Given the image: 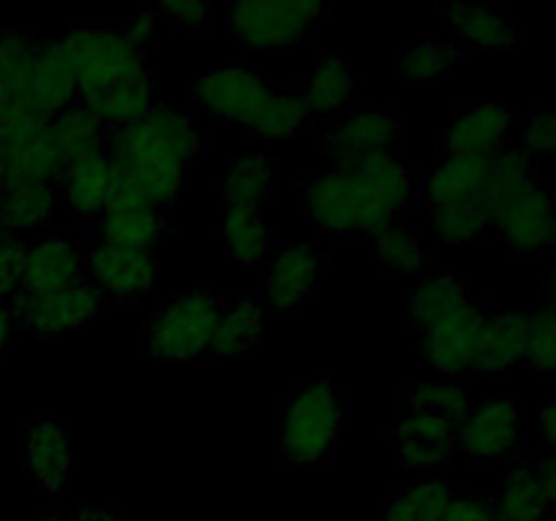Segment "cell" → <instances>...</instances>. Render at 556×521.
Masks as SVG:
<instances>
[{
	"mask_svg": "<svg viewBox=\"0 0 556 521\" xmlns=\"http://www.w3.org/2000/svg\"><path fill=\"white\" fill-rule=\"evenodd\" d=\"M413 190V174L394 152L337 166L304 190V209L331 233H375L391 226Z\"/></svg>",
	"mask_w": 556,
	"mask_h": 521,
	"instance_id": "6da1fadb",
	"label": "cell"
},
{
	"mask_svg": "<svg viewBox=\"0 0 556 521\" xmlns=\"http://www.w3.org/2000/svg\"><path fill=\"white\" fill-rule=\"evenodd\" d=\"M199 152V130L188 114L152 106L144 117L114 130L109 157L144 193L152 209H166L182 195L188 163Z\"/></svg>",
	"mask_w": 556,
	"mask_h": 521,
	"instance_id": "7a4b0ae2",
	"label": "cell"
},
{
	"mask_svg": "<svg viewBox=\"0 0 556 521\" xmlns=\"http://www.w3.org/2000/svg\"><path fill=\"white\" fill-rule=\"evenodd\" d=\"M342 402L329 380L304 385L282 412L280 445L293 465H318L342 432Z\"/></svg>",
	"mask_w": 556,
	"mask_h": 521,
	"instance_id": "3957f363",
	"label": "cell"
},
{
	"mask_svg": "<svg viewBox=\"0 0 556 521\" xmlns=\"http://www.w3.org/2000/svg\"><path fill=\"white\" fill-rule=\"evenodd\" d=\"M76 74V96L90 103L101 92L147 74L144 54L130 47L123 30L112 27H79L63 36Z\"/></svg>",
	"mask_w": 556,
	"mask_h": 521,
	"instance_id": "277c9868",
	"label": "cell"
},
{
	"mask_svg": "<svg viewBox=\"0 0 556 521\" xmlns=\"http://www.w3.org/2000/svg\"><path fill=\"white\" fill-rule=\"evenodd\" d=\"M220 307L215 296L190 293L174 298L150 320L147 351L161 361H190L210 351Z\"/></svg>",
	"mask_w": 556,
	"mask_h": 521,
	"instance_id": "5b68a950",
	"label": "cell"
},
{
	"mask_svg": "<svg viewBox=\"0 0 556 521\" xmlns=\"http://www.w3.org/2000/svg\"><path fill=\"white\" fill-rule=\"evenodd\" d=\"M320 5L309 0H248L228 11V27L233 36L258 52L291 49L307 36L320 16Z\"/></svg>",
	"mask_w": 556,
	"mask_h": 521,
	"instance_id": "8992f818",
	"label": "cell"
},
{
	"mask_svg": "<svg viewBox=\"0 0 556 521\" xmlns=\"http://www.w3.org/2000/svg\"><path fill=\"white\" fill-rule=\"evenodd\" d=\"M103 293L92 282H76L65 291L43 293V296H16L11 304L16 323L41 336L68 334L90 326L103 309Z\"/></svg>",
	"mask_w": 556,
	"mask_h": 521,
	"instance_id": "52a82bcc",
	"label": "cell"
},
{
	"mask_svg": "<svg viewBox=\"0 0 556 521\" xmlns=\"http://www.w3.org/2000/svg\"><path fill=\"white\" fill-rule=\"evenodd\" d=\"M483 313L465 298L448 313L438 315L421 326L424 361L440 374H459L476 367L478 334H481Z\"/></svg>",
	"mask_w": 556,
	"mask_h": 521,
	"instance_id": "ba28073f",
	"label": "cell"
},
{
	"mask_svg": "<svg viewBox=\"0 0 556 521\" xmlns=\"http://www.w3.org/2000/svg\"><path fill=\"white\" fill-rule=\"evenodd\" d=\"M195 96L210 114L220 119H237L250 128L264 103L269 101L271 90L253 71L242 65H226V68L206 71L195 85Z\"/></svg>",
	"mask_w": 556,
	"mask_h": 521,
	"instance_id": "9c48e42d",
	"label": "cell"
},
{
	"mask_svg": "<svg viewBox=\"0 0 556 521\" xmlns=\"http://www.w3.org/2000/svg\"><path fill=\"white\" fill-rule=\"evenodd\" d=\"M521 440V410L508 399H486L456 427V443L476 459H500Z\"/></svg>",
	"mask_w": 556,
	"mask_h": 521,
	"instance_id": "30bf717a",
	"label": "cell"
},
{
	"mask_svg": "<svg viewBox=\"0 0 556 521\" xmlns=\"http://www.w3.org/2000/svg\"><path fill=\"white\" fill-rule=\"evenodd\" d=\"M85 271L103 296L109 293L117 298H139L155 285L157 264L152 253L98 244L85 258Z\"/></svg>",
	"mask_w": 556,
	"mask_h": 521,
	"instance_id": "8fae6325",
	"label": "cell"
},
{
	"mask_svg": "<svg viewBox=\"0 0 556 521\" xmlns=\"http://www.w3.org/2000/svg\"><path fill=\"white\" fill-rule=\"evenodd\" d=\"M85 258L68 237H47L27 247L20 277V296H43L81 282Z\"/></svg>",
	"mask_w": 556,
	"mask_h": 521,
	"instance_id": "7c38bea8",
	"label": "cell"
},
{
	"mask_svg": "<svg viewBox=\"0 0 556 521\" xmlns=\"http://www.w3.org/2000/svg\"><path fill=\"white\" fill-rule=\"evenodd\" d=\"M396 139H400V123L394 114L378 112V109H358L334 125L326 144H329L337 166H353L364 157L391 152Z\"/></svg>",
	"mask_w": 556,
	"mask_h": 521,
	"instance_id": "4fadbf2b",
	"label": "cell"
},
{
	"mask_svg": "<svg viewBox=\"0 0 556 521\" xmlns=\"http://www.w3.org/2000/svg\"><path fill=\"white\" fill-rule=\"evenodd\" d=\"M396 448H400L402 465L410 470H438L448 465L456 445V423L432 412L413 410L396 423L394 429Z\"/></svg>",
	"mask_w": 556,
	"mask_h": 521,
	"instance_id": "5bb4252c",
	"label": "cell"
},
{
	"mask_svg": "<svg viewBox=\"0 0 556 521\" xmlns=\"http://www.w3.org/2000/svg\"><path fill=\"white\" fill-rule=\"evenodd\" d=\"M25 467L41 492H63L71 478L68 429L52 418L33 423L25 432Z\"/></svg>",
	"mask_w": 556,
	"mask_h": 521,
	"instance_id": "9a60e30c",
	"label": "cell"
},
{
	"mask_svg": "<svg viewBox=\"0 0 556 521\" xmlns=\"http://www.w3.org/2000/svg\"><path fill=\"white\" fill-rule=\"evenodd\" d=\"M71 103H76V74L68 47L63 38H58L38 49L30 92H27V109L41 117H54Z\"/></svg>",
	"mask_w": 556,
	"mask_h": 521,
	"instance_id": "2e32d148",
	"label": "cell"
},
{
	"mask_svg": "<svg viewBox=\"0 0 556 521\" xmlns=\"http://www.w3.org/2000/svg\"><path fill=\"white\" fill-rule=\"evenodd\" d=\"M514 125V114L505 106H476L456 114L445 128L448 155L492 157L503 152Z\"/></svg>",
	"mask_w": 556,
	"mask_h": 521,
	"instance_id": "e0dca14e",
	"label": "cell"
},
{
	"mask_svg": "<svg viewBox=\"0 0 556 521\" xmlns=\"http://www.w3.org/2000/svg\"><path fill=\"white\" fill-rule=\"evenodd\" d=\"M60 182H63L65 204L76 215H103L109 193H112L114 182H117V166L109 157V152H92V155L65 163Z\"/></svg>",
	"mask_w": 556,
	"mask_h": 521,
	"instance_id": "ac0fdd59",
	"label": "cell"
},
{
	"mask_svg": "<svg viewBox=\"0 0 556 521\" xmlns=\"http://www.w3.org/2000/svg\"><path fill=\"white\" fill-rule=\"evenodd\" d=\"M320 258L309 244H293L286 247L269 264L264 280L266 302L280 313L299 307L304 298L313 293L315 280H318Z\"/></svg>",
	"mask_w": 556,
	"mask_h": 521,
	"instance_id": "d6986e66",
	"label": "cell"
},
{
	"mask_svg": "<svg viewBox=\"0 0 556 521\" xmlns=\"http://www.w3.org/2000/svg\"><path fill=\"white\" fill-rule=\"evenodd\" d=\"M556 220L554 201L541 188H532L519 201L508 206L497 217V228L503 231L505 242L516 253H541L552 244V231Z\"/></svg>",
	"mask_w": 556,
	"mask_h": 521,
	"instance_id": "ffe728a7",
	"label": "cell"
},
{
	"mask_svg": "<svg viewBox=\"0 0 556 521\" xmlns=\"http://www.w3.org/2000/svg\"><path fill=\"white\" fill-rule=\"evenodd\" d=\"M489 157L448 155L424 185V201L429 209L451 204H476L481 201L483 182H486ZM481 209V206H478ZM486 217V215H483Z\"/></svg>",
	"mask_w": 556,
	"mask_h": 521,
	"instance_id": "44dd1931",
	"label": "cell"
},
{
	"mask_svg": "<svg viewBox=\"0 0 556 521\" xmlns=\"http://www.w3.org/2000/svg\"><path fill=\"white\" fill-rule=\"evenodd\" d=\"M535 185V171H532V161L527 152L521 150H503L497 155L489 157L486 182H483V193L478 206L486 215L489 223H497V217L508 209L514 201L530 193Z\"/></svg>",
	"mask_w": 556,
	"mask_h": 521,
	"instance_id": "7402d4cb",
	"label": "cell"
},
{
	"mask_svg": "<svg viewBox=\"0 0 556 521\" xmlns=\"http://www.w3.org/2000/svg\"><path fill=\"white\" fill-rule=\"evenodd\" d=\"M527 329H530V315L521 309H505L494 318H483L472 369L494 374L521 361L527 351Z\"/></svg>",
	"mask_w": 556,
	"mask_h": 521,
	"instance_id": "603a6c76",
	"label": "cell"
},
{
	"mask_svg": "<svg viewBox=\"0 0 556 521\" xmlns=\"http://www.w3.org/2000/svg\"><path fill=\"white\" fill-rule=\"evenodd\" d=\"M38 41L25 30H9L0 36V117L9 112H30L33 68L38 58Z\"/></svg>",
	"mask_w": 556,
	"mask_h": 521,
	"instance_id": "cb8c5ba5",
	"label": "cell"
},
{
	"mask_svg": "<svg viewBox=\"0 0 556 521\" xmlns=\"http://www.w3.org/2000/svg\"><path fill=\"white\" fill-rule=\"evenodd\" d=\"M264 334V309L253 298H237L220 307L210 351L220 358H242Z\"/></svg>",
	"mask_w": 556,
	"mask_h": 521,
	"instance_id": "d4e9b609",
	"label": "cell"
},
{
	"mask_svg": "<svg viewBox=\"0 0 556 521\" xmlns=\"http://www.w3.org/2000/svg\"><path fill=\"white\" fill-rule=\"evenodd\" d=\"M54 212L52 182H16L0 190V231L22 237L47 226Z\"/></svg>",
	"mask_w": 556,
	"mask_h": 521,
	"instance_id": "484cf974",
	"label": "cell"
},
{
	"mask_svg": "<svg viewBox=\"0 0 556 521\" xmlns=\"http://www.w3.org/2000/svg\"><path fill=\"white\" fill-rule=\"evenodd\" d=\"M275 190V168L261 152H244L228 166L223 179V204L226 209H258Z\"/></svg>",
	"mask_w": 556,
	"mask_h": 521,
	"instance_id": "4316f807",
	"label": "cell"
},
{
	"mask_svg": "<svg viewBox=\"0 0 556 521\" xmlns=\"http://www.w3.org/2000/svg\"><path fill=\"white\" fill-rule=\"evenodd\" d=\"M49 125H52L54 144H58L65 163L92 155V152H103L106 125L101 123V117L87 103H71L63 112L49 117Z\"/></svg>",
	"mask_w": 556,
	"mask_h": 521,
	"instance_id": "83f0119b",
	"label": "cell"
},
{
	"mask_svg": "<svg viewBox=\"0 0 556 521\" xmlns=\"http://www.w3.org/2000/svg\"><path fill=\"white\" fill-rule=\"evenodd\" d=\"M445 16H448L456 36L476 49H510L519 38L516 25L508 16L492 9H481V5H451Z\"/></svg>",
	"mask_w": 556,
	"mask_h": 521,
	"instance_id": "f1b7e54d",
	"label": "cell"
},
{
	"mask_svg": "<svg viewBox=\"0 0 556 521\" xmlns=\"http://www.w3.org/2000/svg\"><path fill=\"white\" fill-rule=\"evenodd\" d=\"M161 233V212L150 206L134 212H103L98 220V237H101V244H109V247L152 253Z\"/></svg>",
	"mask_w": 556,
	"mask_h": 521,
	"instance_id": "f546056e",
	"label": "cell"
},
{
	"mask_svg": "<svg viewBox=\"0 0 556 521\" xmlns=\"http://www.w3.org/2000/svg\"><path fill=\"white\" fill-rule=\"evenodd\" d=\"M353 81L351 68L345 65V60L340 54H326L315 63L313 74H309L307 85H304V106L309 114H334L340 112L348 103V98L353 96Z\"/></svg>",
	"mask_w": 556,
	"mask_h": 521,
	"instance_id": "4dcf8cb0",
	"label": "cell"
},
{
	"mask_svg": "<svg viewBox=\"0 0 556 521\" xmlns=\"http://www.w3.org/2000/svg\"><path fill=\"white\" fill-rule=\"evenodd\" d=\"M87 106L101 117V123L106 125V128L109 125H112V128H123V125L144 117V114L155 106V92H152L150 76H134V79L123 81V85L112 87V90L92 98Z\"/></svg>",
	"mask_w": 556,
	"mask_h": 521,
	"instance_id": "1f68e13d",
	"label": "cell"
},
{
	"mask_svg": "<svg viewBox=\"0 0 556 521\" xmlns=\"http://www.w3.org/2000/svg\"><path fill=\"white\" fill-rule=\"evenodd\" d=\"M500 521H543L548 513V499L543 494L535 467H516L500 494L497 505Z\"/></svg>",
	"mask_w": 556,
	"mask_h": 521,
	"instance_id": "d6a6232c",
	"label": "cell"
},
{
	"mask_svg": "<svg viewBox=\"0 0 556 521\" xmlns=\"http://www.w3.org/2000/svg\"><path fill=\"white\" fill-rule=\"evenodd\" d=\"M220 231L228 253L242 264H255L271 247V231L258 209H226Z\"/></svg>",
	"mask_w": 556,
	"mask_h": 521,
	"instance_id": "836d02e7",
	"label": "cell"
},
{
	"mask_svg": "<svg viewBox=\"0 0 556 521\" xmlns=\"http://www.w3.org/2000/svg\"><path fill=\"white\" fill-rule=\"evenodd\" d=\"M454 499V488L438 478L416 483L386 508L383 521H443Z\"/></svg>",
	"mask_w": 556,
	"mask_h": 521,
	"instance_id": "e575fe53",
	"label": "cell"
},
{
	"mask_svg": "<svg viewBox=\"0 0 556 521\" xmlns=\"http://www.w3.org/2000/svg\"><path fill=\"white\" fill-rule=\"evenodd\" d=\"M467 291L462 282L451 275H429L413 288L410 293V315L416 318L418 326H427L438 315L448 313L459 302H465Z\"/></svg>",
	"mask_w": 556,
	"mask_h": 521,
	"instance_id": "d590c367",
	"label": "cell"
},
{
	"mask_svg": "<svg viewBox=\"0 0 556 521\" xmlns=\"http://www.w3.org/2000/svg\"><path fill=\"white\" fill-rule=\"evenodd\" d=\"M413 410L432 412V416L445 418V421L459 427L472 410L470 394L462 385L448 383V380H432V383H416L410 391Z\"/></svg>",
	"mask_w": 556,
	"mask_h": 521,
	"instance_id": "8d00e7d4",
	"label": "cell"
},
{
	"mask_svg": "<svg viewBox=\"0 0 556 521\" xmlns=\"http://www.w3.org/2000/svg\"><path fill=\"white\" fill-rule=\"evenodd\" d=\"M309 112L299 96H286V92H271L269 101L258 112V117L250 125V134L261 139H288L307 123Z\"/></svg>",
	"mask_w": 556,
	"mask_h": 521,
	"instance_id": "74e56055",
	"label": "cell"
},
{
	"mask_svg": "<svg viewBox=\"0 0 556 521\" xmlns=\"http://www.w3.org/2000/svg\"><path fill=\"white\" fill-rule=\"evenodd\" d=\"M378 253L391 271L402 277H416L424 269V250L418 233L405 226H389L378 233Z\"/></svg>",
	"mask_w": 556,
	"mask_h": 521,
	"instance_id": "f35d334b",
	"label": "cell"
},
{
	"mask_svg": "<svg viewBox=\"0 0 556 521\" xmlns=\"http://www.w3.org/2000/svg\"><path fill=\"white\" fill-rule=\"evenodd\" d=\"M432 212V226L443 242L451 244H467L476 242L478 237H483L492 223L483 217V212L476 204H451V206H438Z\"/></svg>",
	"mask_w": 556,
	"mask_h": 521,
	"instance_id": "ab89813d",
	"label": "cell"
},
{
	"mask_svg": "<svg viewBox=\"0 0 556 521\" xmlns=\"http://www.w3.org/2000/svg\"><path fill=\"white\" fill-rule=\"evenodd\" d=\"M525 361L543 374L556 372V309L543 307L530 315Z\"/></svg>",
	"mask_w": 556,
	"mask_h": 521,
	"instance_id": "60d3db41",
	"label": "cell"
},
{
	"mask_svg": "<svg viewBox=\"0 0 556 521\" xmlns=\"http://www.w3.org/2000/svg\"><path fill=\"white\" fill-rule=\"evenodd\" d=\"M456 63V49L445 47V43H418V47L407 49L400 60V71L405 79L413 81H429L438 76L448 74L451 65Z\"/></svg>",
	"mask_w": 556,
	"mask_h": 521,
	"instance_id": "b9f144b4",
	"label": "cell"
},
{
	"mask_svg": "<svg viewBox=\"0 0 556 521\" xmlns=\"http://www.w3.org/2000/svg\"><path fill=\"white\" fill-rule=\"evenodd\" d=\"M25 253V239L16 237V233L0 231V298H9L20 291Z\"/></svg>",
	"mask_w": 556,
	"mask_h": 521,
	"instance_id": "7bdbcfd3",
	"label": "cell"
},
{
	"mask_svg": "<svg viewBox=\"0 0 556 521\" xmlns=\"http://www.w3.org/2000/svg\"><path fill=\"white\" fill-rule=\"evenodd\" d=\"M525 144L535 155L556 157V112H541L527 123Z\"/></svg>",
	"mask_w": 556,
	"mask_h": 521,
	"instance_id": "ee69618b",
	"label": "cell"
},
{
	"mask_svg": "<svg viewBox=\"0 0 556 521\" xmlns=\"http://www.w3.org/2000/svg\"><path fill=\"white\" fill-rule=\"evenodd\" d=\"M443 521H500L497 510L492 503L478 497H454Z\"/></svg>",
	"mask_w": 556,
	"mask_h": 521,
	"instance_id": "f6af8a7d",
	"label": "cell"
},
{
	"mask_svg": "<svg viewBox=\"0 0 556 521\" xmlns=\"http://www.w3.org/2000/svg\"><path fill=\"white\" fill-rule=\"evenodd\" d=\"M147 206H150V201L144 199V193H141L128 177H123V174L117 171V182H114L112 193H109L106 209L103 212H134V209H147Z\"/></svg>",
	"mask_w": 556,
	"mask_h": 521,
	"instance_id": "bcb514c9",
	"label": "cell"
},
{
	"mask_svg": "<svg viewBox=\"0 0 556 521\" xmlns=\"http://www.w3.org/2000/svg\"><path fill=\"white\" fill-rule=\"evenodd\" d=\"M161 11L182 27H201L210 20V9L199 0H172V3H163Z\"/></svg>",
	"mask_w": 556,
	"mask_h": 521,
	"instance_id": "7dc6e473",
	"label": "cell"
},
{
	"mask_svg": "<svg viewBox=\"0 0 556 521\" xmlns=\"http://www.w3.org/2000/svg\"><path fill=\"white\" fill-rule=\"evenodd\" d=\"M155 30H157L155 16H152V14H136V16H130L128 22H125L123 36L128 38L130 47H136L141 52V49H144L147 43L155 38Z\"/></svg>",
	"mask_w": 556,
	"mask_h": 521,
	"instance_id": "c3c4849f",
	"label": "cell"
},
{
	"mask_svg": "<svg viewBox=\"0 0 556 521\" xmlns=\"http://www.w3.org/2000/svg\"><path fill=\"white\" fill-rule=\"evenodd\" d=\"M535 475L538 481H541V488L543 494H546L548 499V508H556V454L548 456V459H543L541 465L535 467Z\"/></svg>",
	"mask_w": 556,
	"mask_h": 521,
	"instance_id": "681fc988",
	"label": "cell"
},
{
	"mask_svg": "<svg viewBox=\"0 0 556 521\" xmlns=\"http://www.w3.org/2000/svg\"><path fill=\"white\" fill-rule=\"evenodd\" d=\"M541 437L556 454V402H548L541 412Z\"/></svg>",
	"mask_w": 556,
	"mask_h": 521,
	"instance_id": "f907efd6",
	"label": "cell"
},
{
	"mask_svg": "<svg viewBox=\"0 0 556 521\" xmlns=\"http://www.w3.org/2000/svg\"><path fill=\"white\" fill-rule=\"evenodd\" d=\"M16 315H14V307L11 304H3L0 302V353L5 351V345L11 342V336H14L16 331Z\"/></svg>",
	"mask_w": 556,
	"mask_h": 521,
	"instance_id": "816d5d0a",
	"label": "cell"
},
{
	"mask_svg": "<svg viewBox=\"0 0 556 521\" xmlns=\"http://www.w3.org/2000/svg\"><path fill=\"white\" fill-rule=\"evenodd\" d=\"M74 521H119V516L106 505H85Z\"/></svg>",
	"mask_w": 556,
	"mask_h": 521,
	"instance_id": "f5cc1de1",
	"label": "cell"
},
{
	"mask_svg": "<svg viewBox=\"0 0 556 521\" xmlns=\"http://www.w3.org/2000/svg\"><path fill=\"white\" fill-rule=\"evenodd\" d=\"M36 521H74V519H68V516H65V513H58V510H54V513L38 516Z\"/></svg>",
	"mask_w": 556,
	"mask_h": 521,
	"instance_id": "db71d44e",
	"label": "cell"
},
{
	"mask_svg": "<svg viewBox=\"0 0 556 521\" xmlns=\"http://www.w3.org/2000/svg\"><path fill=\"white\" fill-rule=\"evenodd\" d=\"M548 296H552V307L556 309V269L548 277Z\"/></svg>",
	"mask_w": 556,
	"mask_h": 521,
	"instance_id": "11a10c76",
	"label": "cell"
},
{
	"mask_svg": "<svg viewBox=\"0 0 556 521\" xmlns=\"http://www.w3.org/2000/svg\"><path fill=\"white\" fill-rule=\"evenodd\" d=\"M552 250H554V255H556V220H554V231H552Z\"/></svg>",
	"mask_w": 556,
	"mask_h": 521,
	"instance_id": "9f6ffc18",
	"label": "cell"
}]
</instances>
